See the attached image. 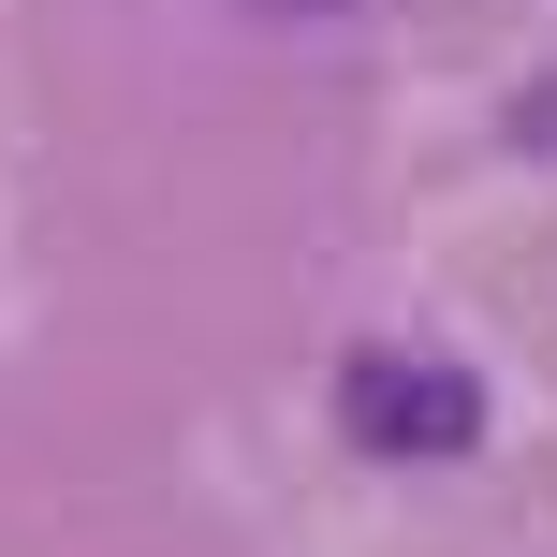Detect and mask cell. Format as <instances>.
Returning <instances> with one entry per match:
<instances>
[{
  "label": "cell",
  "mask_w": 557,
  "mask_h": 557,
  "mask_svg": "<svg viewBox=\"0 0 557 557\" xmlns=\"http://www.w3.org/2000/svg\"><path fill=\"white\" fill-rule=\"evenodd\" d=\"M513 133H529V147H557V88H543V103H529V117H513Z\"/></svg>",
  "instance_id": "3957f363"
},
{
  "label": "cell",
  "mask_w": 557,
  "mask_h": 557,
  "mask_svg": "<svg viewBox=\"0 0 557 557\" xmlns=\"http://www.w3.org/2000/svg\"><path fill=\"white\" fill-rule=\"evenodd\" d=\"M250 15H278V29H323V15H352V0H250Z\"/></svg>",
  "instance_id": "7a4b0ae2"
},
{
  "label": "cell",
  "mask_w": 557,
  "mask_h": 557,
  "mask_svg": "<svg viewBox=\"0 0 557 557\" xmlns=\"http://www.w3.org/2000/svg\"><path fill=\"white\" fill-rule=\"evenodd\" d=\"M337 425H352L367 455H470L484 396L455 382V367H425V352H352L337 367Z\"/></svg>",
  "instance_id": "6da1fadb"
}]
</instances>
